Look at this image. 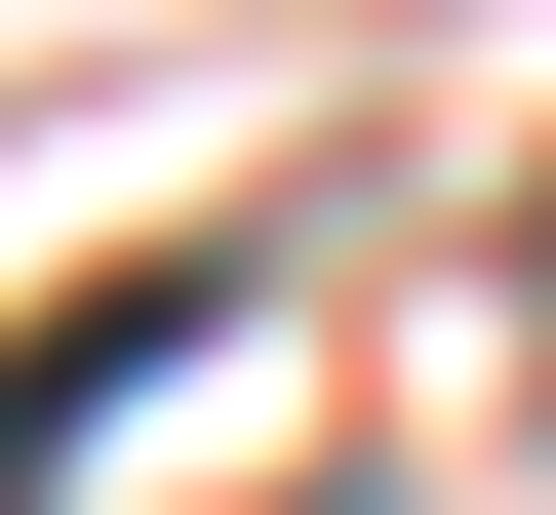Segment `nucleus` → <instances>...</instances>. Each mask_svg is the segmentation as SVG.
Here are the masks:
<instances>
[{
    "mask_svg": "<svg viewBox=\"0 0 556 515\" xmlns=\"http://www.w3.org/2000/svg\"><path fill=\"white\" fill-rule=\"evenodd\" d=\"M199 357H239V239H119V278H40V318H0V515L80 476L119 397H199Z\"/></svg>",
    "mask_w": 556,
    "mask_h": 515,
    "instance_id": "obj_1",
    "label": "nucleus"
},
{
    "mask_svg": "<svg viewBox=\"0 0 556 515\" xmlns=\"http://www.w3.org/2000/svg\"><path fill=\"white\" fill-rule=\"evenodd\" d=\"M517 357H556V198H517Z\"/></svg>",
    "mask_w": 556,
    "mask_h": 515,
    "instance_id": "obj_2",
    "label": "nucleus"
},
{
    "mask_svg": "<svg viewBox=\"0 0 556 515\" xmlns=\"http://www.w3.org/2000/svg\"><path fill=\"white\" fill-rule=\"evenodd\" d=\"M278 515H397V476H278Z\"/></svg>",
    "mask_w": 556,
    "mask_h": 515,
    "instance_id": "obj_3",
    "label": "nucleus"
}]
</instances>
